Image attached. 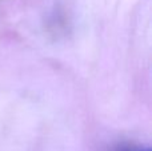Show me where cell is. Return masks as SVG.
Segmentation results:
<instances>
[{
  "label": "cell",
  "mask_w": 152,
  "mask_h": 151,
  "mask_svg": "<svg viewBox=\"0 0 152 151\" xmlns=\"http://www.w3.org/2000/svg\"><path fill=\"white\" fill-rule=\"evenodd\" d=\"M137 151H150V150H137Z\"/></svg>",
  "instance_id": "1"
}]
</instances>
